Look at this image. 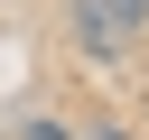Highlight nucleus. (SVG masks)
<instances>
[{
	"label": "nucleus",
	"mask_w": 149,
	"mask_h": 140,
	"mask_svg": "<svg viewBox=\"0 0 149 140\" xmlns=\"http://www.w3.org/2000/svg\"><path fill=\"white\" fill-rule=\"evenodd\" d=\"M74 140H130V131H112V121H93V131H74Z\"/></svg>",
	"instance_id": "2"
},
{
	"label": "nucleus",
	"mask_w": 149,
	"mask_h": 140,
	"mask_svg": "<svg viewBox=\"0 0 149 140\" xmlns=\"http://www.w3.org/2000/svg\"><path fill=\"white\" fill-rule=\"evenodd\" d=\"M28 140H65V131H56V121H28Z\"/></svg>",
	"instance_id": "3"
},
{
	"label": "nucleus",
	"mask_w": 149,
	"mask_h": 140,
	"mask_svg": "<svg viewBox=\"0 0 149 140\" xmlns=\"http://www.w3.org/2000/svg\"><path fill=\"white\" fill-rule=\"evenodd\" d=\"M65 28L84 56H130L149 37V0H65Z\"/></svg>",
	"instance_id": "1"
}]
</instances>
